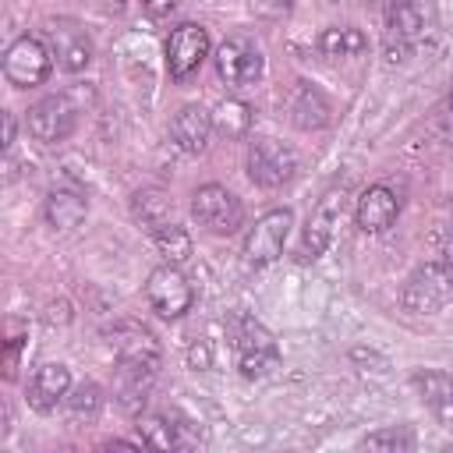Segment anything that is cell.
Masks as SVG:
<instances>
[{"label":"cell","mask_w":453,"mask_h":453,"mask_svg":"<svg viewBox=\"0 0 453 453\" xmlns=\"http://www.w3.org/2000/svg\"><path fill=\"white\" fill-rule=\"evenodd\" d=\"M230 333H234V350L244 379H265L273 368H280V347L258 319L237 311L230 322Z\"/></svg>","instance_id":"6da1fadb"},{"label":"cell","mask_w":453,"mask_h":453,"mask_svg":"<svg viewBox=\"0 0 453 453\" xmlns=\"http://www.w3.org/2000/svg\"><path fill=\"white\" fill-rule=\"evenodd\" d=\"M106 343L113 350V357L120 365H134V368H149V372H159L163 365V347L156 340V333L134 319H120L113 322L106 333Z\"/></svg>","instance_id":"7a4b0ae2"},{"label":"cell","mask_w":453,"mask_h":453,"mask_svg":"<svg viewBox=\"0 0 453 453\" xmlns=\"http://www.w3.org/2000/svg\"><path fill=\"white\" fill-rule=\"evenodd\" d=\"M50 71H53V50H46V42L35 35H18L4 50V78L14 88H35L50 78Z\"/></svg>","instance_id":"3957f363"},{"label":"cell","mask_w":453,"mask_h":453,"mask_svg":"<svg viewBox=\"0 0 453 453\" xmlns=\"http://www.w3.org/2000/svg\"><path fill=\"white\" fill-rule=\"evenodd\" d=\"M294 226V212L290 209H269L255 219V226L244 237V265L262 269L269 262H276L283 255V244L290 237Z\"/></svg>","instance_id":"277c9868"},{"label":"cell","mask_w":453,"mask_h":453,"mask_svg":"<svg viewBox=\"0 0 453 453\" xmlns=\"http://www.w3.org/2000/svg\"><path fill=\"white\" fill-rule=\"evenodd\" d=\"M449 294H453V283L442 273V265L439 262H425V265H418L403 280V287H400V308L411 311V315H435L449 301Z\"/></svg>","instance_id":"5b68a950"},{"label":"cell","mask_w":453,"mask_h":453,"mask_svg":"<svg viewBox=\"0 0 453 453\" xmlns=\"http://www.w3.org/2000/svg\"><path fill=\"white\" fill-rule=\"evenodd\" d=\"M191 216L209 234H234L244 223V205L223 184H202L191 195Z\"/></svg>","instance_id":"8992f818"},{"label":"cell","mask_w":453,"mask_h":453,"mask_svg":"<svg viewBox=\"0 0 453 453\" xmlns=\"http://www.w3.org/2000/svg\"><path fill=\"white\" fill-rule=\"evenodd\" d=\"M297 173V152L276 138H255L248 145V177L273 191V188H283L290 177Z\"/></svg>","instance_id":"52a82bcc"},{"label":"cell","mask_w":453,"mask_h":453,"mask_svg":"<svg viewBox=\"0 0 453 453\" xmlns=\"http://www.w3.org/2000/svg\"><path fill=\"white\" fill-rule=\"evenodd\" d=\"M145 297L152 304V311L159 319H180L191 311L195 304V287L191 280L180 273V265H159L149 273V283H145Z\"/></svg>","instance_id":"ba28073f"},{"label":"cell","mask_w":453,"mask_h":453,"mask_svg":"<svg viewBox=\"0 0 453 453\" xmlns=\"http://www.w3.org/2000/svg\"><path fill=\"white\" fill-rule=\"evenodd\" d=\"M74 124H78V110L67 96H46V99L32 103L25 113V131L42 145L67 142Z\"/></svg>","instance_id":"9c48e42d"},{"label":"cell","mask_w":453,"mask_h":453,"mask_svg":"<svg viewBox=\"0 0 453 453\" xmlns=\"http://www.w3.org/2000/svg\"><path fill=\"white\" fill-rule=\"evenodd\" d=\"M343 198H347L343 188H329V191L319 198V205L311 209V216H308V223H304V234H301V258H304V262L322 258L326 248L333 244V234H336L340 216H343Z\"/></svg>","instance_id":"30bf717a"},{"label":"cell","mask_w":453,"mask_h":453,"mask_svg":"<svg viewBox=\"0 0 453 453\" xmlns=\"http://www.w3.org/2000/svg\"><path fill=\"white\" fill-rule=\"evenodd\" d=\"M205 57H209V32L202 25L184 21L170 32V39H166V71L177 85L188 81L202 67Z\"/></svg>","instance_id":"8fae6325"},{"label":"cell","mask_w":453,"mask_h":453,"mask_svg":"<svg viewBox=\"0 0 453 453\" xmlns=\"http://www.w3.org/2000/svg\"><path fill=\"white\" fill-rule=\"evenodd\" d=\"M216 74L226 81V85H251V81H258L262 78V71H265V57H262V50L251 42V39H244V35H230V39H223L219 46H216Z\"/></svg>","instance_id":"7c38bea8"},{"label":"cell","mask_w":453,"mask_h":453,"mask_svg":"<svg viewBox=\"0 0 453 453\" xmlns=\"http://www.w3.org/2000/svg\"><path fill=\"white\" fill-rule=\"evenodd\" d=\"M46 35H50V50H53L57 64L67 74H78V71H85L92 64V39L74 21H53L46 28Z\"/></svg>","instance_id":"4fadbf2b"},{"label":"cell","mask_w":453,"mask_h":453,"mask_svg":"<svg viewBox=\"0 0 453 453\" xmlns=\"http://www.w3.org/2000/svg\"><path fill=\"white\" fill-rule=\"evenodd\" d=\"M212 131H216V127H212V113H209L205 106H198V103H184V106L173 113V120H170V138H173V145H177L180 152H188V156L205 152Z\"/></svg>","instance_id":"5bb4252c"},{"label":"cell","mask_w":453,"mask_h":453,"mask_svg":"<svg viewBox=\"0 0 453 453\" xmlns=\"http://www.w3.org/2000/svg\"><path fill=\"white\" fill-rule=\"evenodd\" d=\"M400 216V198L386 188V184H372L357 195V209H354V219H357V230L361 234H382L393 226V219Z\"/></svg>","instance_id":"9a60e30c"},{"label":"cell","mask_w":453,"mask_h":453,"mask_svg":"<svg viewBox=\"0 0 453 453\" xmlns=\"http://www.w3.org/2000/svg\"><path fill=\"white\" fill-rule=\"evenodd\" d=\"M67 393H71V368L60 361H46L35 368L28 382V407L39 414H50L57 411V403H64Z\"/></svg>","instance_id":"2e32d148"},{"label":"cell","mask_w":453,"mask_h":453,"mask_svg":"<svg viewBox=\"0 0 453 453\" xmlns=\"http://www.w3.org/2000/svg\"><path fill=\"white\" fill-rule=\"evenodd\" d=\"M287 113H290V124L297 131H322L329 124V117H333V106L322 96V88H315L311 81H297L290 88Z\"/></svg>","instance_id":"e0dca14e"},{"label":"cell","mask_w":453,"mask_h":453,"mask_svg":"<svg viewBox=\"0 0 453 453\" xmlns=\"http://www.w3.org/2000/svg\"><path fill=\"white\" fill-rule=\"evenodd\" d=\"M411 386L418 389L421 403L439 418V425H449L453 428V375L435 372V368H425V372H414L411 375Z\"/></svg>","instance_id":"ac0fdd59"},{"label":"cell","mask_w":453,"mask_h":453,"mask_svg":"<svg viewBox=\"0 0 453 453\" xmlns=\"http://www.w3.org/2000/svg\"><path fill=\"white\" fill-rule=\"evenodd\" d=\"M42 216L53 230H74L81 226V219L88 216V202L78 195V191H67V188H57L46 195V205H42Z\"/></svg>","instance_id":"d6986e66"},{"label":"cell","mask_w":453,"mask_h":453,"mask_svg":"<svg viewBox=\"0 0 453 453\" xmlns=\"http://www.w3.org/2000/svg\"><path fill=\"white\" fill-rule=\"evenodd\" d=\"M152 379L156 372L149 368H134V365H120V379H117V403L124 414H142L149 393H152Z\"/></svg>","instance_id":"ffe728a7"},{"label":"cell","mask_w":453,"mask_h":453,"mask_svg":"<svg viewBox=\"0 0 453 453\" xmlns=\"http://www.w3.org/2000/svg\"><path fill=\"white\" fill-rule=\"evenodd\" d=\"M365 50H368V35L354 25H329L319 35V53L333 57V60L336 57H361Z\"/></svg>","instance_id":"44dd1931"},{"label":"cell","mask_w":453,"mask_h":453,"mask_svg":"<svg viewBox=\"0 0 453 453\" xmlns=\"http://www.w3.org/2000/svg\"><path fill=\"white\" fill-rule=\"evenodd\" d=\"M251 120H255V110L244 103V99H223L216 110H212V127L226 138V142H237L251 131Z\"/></svg>","instance_id":"7402d4cb"},{"label":"cell","mask_w":453,"mask_h":453,"mask_svg":"<svg viewBox=\"0 0 453 453\" xmlns=\"http://www.w3.org/2000/svg\"><path fill=\"white\" fill-rule=\"evenodd\" d=\"M103 400L106 396H103V389L96 382H81L64 396V414H67L71 425H92L99 418V411H103Z\"/></svg>","instance_id":"603a6c76"},{"label":"cell","mask_w":453,"mask_h":453,"mask_svg":"<svg viewBox=\"0 0 453 453\" xmlns=\"http://www.w3.org/2000/svg\"><path fill=\"white\" fill-rule=\"evenodd\" d=\"M428 25V7L421 0H389V35L414 39Z\"/></svg>","instance_id":"cb8c5ba5"},{"label":"cell","mask_w":453,"mask_h":453,"mask_svg":"<svg viewBox=\"0 0 453 453\" xmlns=\"http://www.w3.org/2000/svg\"><path fill=\"white\" fill-rule=\"evenodd\" d=\"M152 244L163 255V262H170V265H184L191 258V251H195L191 248V234L180 223H173V219L152 230Z\"/></svg>","instance_id":"d4e9b609"},{"label":"cell","mask_w":453,"mask_h":453,"mask_svg":"<svg viewBox=\"0 0 453 453\" xmlns=\"http://www.w3.org/2000/svg\"><path fill=\"white\" fill-rule=\"evenodd\" d=\"M131 212H134V219L152 234L156 226L170 223V198H166L159 188H142V191H134V198H131Z\"/></svg>","instance_id":"484cf974"},{"label":"cell","mask_w":453,"mask_h":453,"mask_svg":"<svg viewBox=\"0 0 453 453\" xmlns=\"http://www.w3.org/2000/svg\"><path fill=\"white\" fill-rule=\"evenodd\" d=\"M138 432H142V442L149 449H159V453H170L180 446V435H177V425L163 414H149L138 421Z\"/></svg>","instance_id":"4316f807"},{"label":"cell","mask_w":453,"mask_h":453,"mask_svg":"<svg viewBox=\"0 0 453 453\" xmlns=\"http://www.w3.org/2000/svg\"><path fill=\"white\" fill-rule=\"evenodd\" d=\"M361 449H379V453H407L414 449V432L403 428V425H389V428H379V432H368L361 439Z\"/></svg>","instance_id":"83f0119b"},{"label":"cell","mask_w":453,"mask_h":453,"mask_svg":"<svg viewBox=\"0 0 453 453\" xmlns=\"http://www.w3.org/2000/svg\"><path fill=\"white\" fill-rule=\"evenodd\" d=\"M290 4H294V0H251V11H255L258 18H283V14L290 11Z\"/></svg>","instance_id":"f1b7e54d"},{"label":"cell","mask_w":453,"mask_h":453,"mask_svg":"<svg viewBox=\"0 0 453 453\" xmlns=\"http://www.w3.org/2000/svg\"><path fill=\"white\" fill-rule=\"evenodd\" d=\"M21 336H11L7 340V350H4V375L7 379H14V368H18V354H21Z\"/></svg>","instance_id":"f546056e"},{"label":"cell","mask_w":453,"mask_h":453,"mask_svg":"<svg viewBox=\"0 0 453 453\" xmlns=\"http://www.w3.org/2000/svg\"><path fill=\"white\" fill-rule=\"evenodd\" d=\"M188 365H191V368H209V365H212V350H209L205 343H195V347L188 350Z\"/></svg>","instance_id":"4dcf8cb0"},{"label":"cell","mask_w":453,"mask_h":453,"mask_svg":"<svg viewBox=\"0 0 453 453\" xmlns=\"http://www.w3.org/2000/svg\"><path fill=\"white\" fill-rule=\"evenodd\" d=\"M142 4H145V11H149L152 18H166L170 11L180 7V0H142Z\"/></svg>","instance_id":"1f68e13d"},{"label":"cell","mask_w":453,"mask_h":453,"mask_svg":"<svg viewBox=\"0 0 453 453\" xmlns=\"http://www.w3.org/2000/svg\"><path fill=\"white\" fill-rule=\"evenodd\" d=\"M439 265H442V273L449 276V283H453V237L439 248Z\"/></svg>","instance_id":"d6a6232c"},{"label":"cell","mask_w":453,"mask_h":453,"mask_svg":"<svg viewBox=\"0 0 453 453\" xmlns=\"http://www.w3.org/2000/svg\"><path fill=\"white\" fill-rule=\"evenodd\" d=\"M14 145V113H4V149Z\"/></svg>","instance_id":"836d02e7"},{"label":"cell","mask_w":453,"mask_h":453,"mask_svg":"<svg viewBox=\"0 0 453 453\" xmlns=\"http://www.w3.org/2000/svg\"><path fill=\"white\" fill-rule=\"evenodd\" d=\"M138 446H145V442H131V439H110L106 442V449H138Z\"/></svg>","instance_id":"e575fe53"},{"label":"cell","mask_w":453,"mask_h":453,"mask_svg":"<svg viewBox=\"0 0 453 453\" xmlns=\"http://www.w3.org/2000/svg\"><path fill=\"white\" fill-rule=\"evenodd\" d=\"M449 110H453V96H449Z\"/></svg>","instance_id":"d590c367"}]
</instances>
